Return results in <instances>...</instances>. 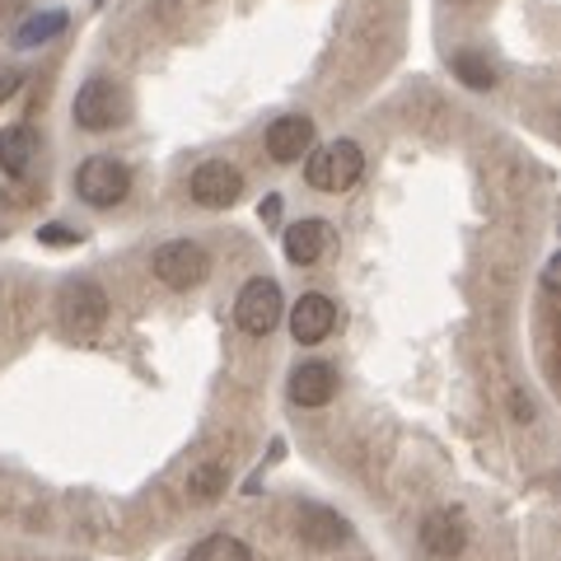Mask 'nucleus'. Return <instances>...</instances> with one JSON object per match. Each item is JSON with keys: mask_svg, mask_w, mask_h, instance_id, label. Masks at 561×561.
<instances>
[{"mask_svg": "<svg viewBox=\"0 0 561 561\" xmlns=\"http://www.w3.org/2000/svg\"><path fill=\"white\" fill-rule=\"evenodd\" d=\"M360 173H365V154L356 140H328V146L309 150L305 160V179L313 192H346L360 183Z\"/></svg>", "mask_w": 561, "mask_h": 561, "instance_id": "obj_1", "label": "nucleus"}, {"mask_svg": "<svg viewBox=\"0 0 561 561\" xmlns=\"http://www.w3.org/2000/svg\"><path fill=\"white\" fill-rule=\"evenodd\" d=\"M131 192V169L113 160V154H90L76 169V197L90 206H117Z\"/></svg>", "mask_w": 561, "mask_h": 561, "instance_id": "obj_2", "label": "nucleus"}, {"mask_svg": "<svg viewBox=\"0 0 561 561\" xmlns=\"http://www.w3.org/2000/svg\"><path fill=\"white\" fill-rule=\"evenodd\" d=\"M154 276L173 290H197L210 276V257L197 239H169L154 249Z\"/></svg>", "mask_w": 561, "mask_h": 561, "instance_id": "obj_3", "label": "nucleus"}, {"mask_svg": "<svg viewBox=\"0 0 561 561\" xmlns=\"http://www.w3.org/2000/svg\"><path fill=\"white\" fill-rule=\"evenodd\" d=\"M57 319L66 332H76V337H94V332L108 323V295H103L94 280H70L57 300Z\"/></svg>", "mask_w": 561, "mask_h": 561, "instance_id": "obj_4", "label": "nucleus"}, {"mask_svg": "<svg viewBox=\"0 0 561 561\" xmlns=\"http://www.w3.org/2000/svg\"><path fill=\"white\" fill-rule=\"evenodd\" d=\"M70 113H76V127H84V131H108V127H117V122L127 117V94H122L113 80H103V76L84 80L76 103H70Z\"/></svg>", "mask_w": 561, "mask_h": 561, "instance_id": "obj_5", "label": "nucleus"}, {"mask_svg": "<svg viewBox=\"0 0 561 561\" xmlns=\"http://www.w3.org/2000/svg\"><path fill=\"white\" fill-rule=\"evenodd\" d=\"M234 323L249 332V337H267V332L280 323V286L272 276H253L249 286L239 290Z\"/></svg>", "mask_w": 561, "mask_h": 561, "instance_id": "obj_6", "label": "nucleus"}, {"mask_svg": "<svg viewBox=\"0 0 561 561\" xmlns=\"http://www.w3.org/2000/svg\"><path fill=\"white\" fill-rule=\"evenodd\" d=\"M187 192H192V202H197V206H206V210H225V206H234V202H239L243 173H239L230 160H206V164L192 169Z\"/></svg>", "mask_w": 561, "mask_h": 561, "instance_id": "obj_7", "label": "nucleus"}, {"mask_svg": "<svg viewBox=\"0 0 561 561\" xmlns=\"http://www.w3.org/2000/svg\"><path fill=\"white\" fill-rule=\"evenodd\" d=\"M262 140H267V154L276 164H300L305 154L313 150V117H305V113L276 117Z\"/></svg>", "mask_w": 561, "mask_h": 561, "instance_id": "obj_8", "label": "nucleus"}, {"mask_svg": "<svg viewBox=\"0 0 561 561\" xmlns=\"http://www.w3.org/2000/svg\"><path fill=\"white\" fill-rule=\"evenodd\" d=\"M286 393L295 408H328L332 393H337V370H332L328 360H300L290 370Z\"/></svg>", "mask_w": 561, "mask_h": 561, "instance_id": "obj_9", "label": "nucleus"}, {"mask_svg": "<svg viewBox=\"0 0 561 561\" xmlns=\"http://www.w3.org/2000/svg\"><path fill=\"white\" fill-rule=\"evenodd\" d=\"M421 548L440 561H454L463 548H468V524L459 511H431L421 519Z\"/></svg>", "mask_w": 561, "mask_h": 561, "instance_id": "obj_10", "label": "nucleus"}, {"mask_svg": "<svg viewBox=\"0 0 561 561\" xmlns=\"http://www.w3.org/2000/svg\"><path fill=\"white\" fill-rule=\"evenodd\" d=\"M332 243H337V230L328 220H295L286 239H280V249H286L295 267H313L323 253H332Z\"/></svg>", "mask_w": 561, "mask_h": 561, "instance_id": "obj_11", "label": "nucleus"}, {"mask_svg": "<svg viewBox=\"0 0 561 561\" xmlns=\"http://www.w3.org/2000/svg\"><path fill=\"white\" fill-rule=\"evenodd\" d=\"M332 328H337V305L328 295H300V305L290 309V337L300 346H319Z\"/></svg>", "mask_w": 561, "mask_h": 561, "instance_id": "obj_12", "label": "nucleus"}, {"mask_svg": "<svg viewBox=\"0 0 561 561\" xmlns=\"http://www.w3.org/2000/svg\"><path fill=\"white\" fill-rule=\"evenodd\" d=\"M295 529H300V538L309 542V548H337V542H346L351 534V524L337 515V511H328V505H300V515H295Z\"/></svg>", "mask_w": 561, "mask_h": 561, "instance_id": "obj_13", "label": "nucleus"}, {"mask_svg": "<svg viewBox=\"0 0 561 561\" xmlns=\"http://www.w3.org/2000/svg\"><path fill=\"white\" fill-rule=\"evenodd\" d=\"M33 150H38L33 127H5L0 131V169H5L10 179H24L28 164H33Z\"/></svg>", "mask_w": 561, "mask_h": 561, "instance_id": "obj_14", "label": "nucleus"}, {"mask_svg": "<svg viewBox=\"0 0 561 561\" xmlns=\"http://www.w3.org/2000/svg\"><path fill=\"white\" fill-rule=\"evenodd\" d=\"M66 28V14L61 10H43V14H24L20 20V33H14V47H43V43H51L57 33Z\"/></svg>", "mask_w": 561, "mask_h": 561, "instance_id": "obj_15", "label": "nucleus"}, {"mask_svg": "<svg viewBox=\"0 0 561 561\" xmlns=\"http://www.w3.org/2000/svg\"><path fill=\"white\" fill-rule=\"evenodd\" d=\"M187 561H253V552H249V542H239L230 534H210L187 552Z\"/></svg>", "mask_w": 561, "mask_h": 561, "instance_id": "obj_16", "label": "nucleus"}, {"mask_svg": "<svg viewBox=\"0 0 561 561\" xmlns=\"http://www.w3.org/2000/svg\"><path fill=\"white\" fill-rule=\"evenodd\" d=\"M454 76H459L468 90H491V84H496V70H491V61L478 57V51H463V57H454Z\"/></svg>", "mask_w": 561, "mask_h": 561, "instance_id": "obj_17", "label": "nucleus"}, {"mask_svg": "<svg viewBox=\"0 0 561 561\" xmlns=\"http://www.w3.org/2000/svg\"><path fill=\"white\" fill-rule=\"evenodd\" d=\"M220 491H225V463H202L187 478V496L192 501H216Z\"/></svg>", "mask_w": 561, "mask_h": 561, "instance_id": "obj_18", "label": "nucleus"}, {"mask_svg": "<svg viewBox=\"0 0 561 561\" xmlns=\"http://www.w3.org/2000/svg\"><path fill=\"white\" fill-rule=\"evenodd\" d=\"M24 20V0H0V28L20 24Z\"/></svg>", "mask_w": 561, "mask_h": 561, "instance_id": "obj_19", "label": "nucleus"}, {"mask_svg": "<svg viewBox=\"0 0 561 561\" xmlns=\"http://www.w3.org/2000/svg\"><path fill=\"white\" fill-rule=\"evenodd\" d=\"M14 90H20V70H14V66H0V103H5Z\"/></svg>", "mask_w": 561, "mask_h": 561, "instance_id": "obj_20", "label": "nucleus"}, {"mask_svg": "<svg viewBox=\"0 0 561 561\" xmlns=\"http://www.w3.org/2000/svg\"><path fill=\"white\" fill-rule=\"evenodd\" d=\"M43 239H51V243H61V239H70V243H76L80 234H76V230H61V225H51V230H43Z\"/></svg>", "mask_w": 561, "mask_h": 561, "instance_id": "obj_21", "label": "nucleus"}, {"mask_svg": "<svg viewBox=\"0 0 561 561\" xmlns=\"http://www.w3.org/2000/svg\"><path fill=\"white\" fill-rule=\"evenodd\" d=\"M257 216H262V220H276V216H280V197H267V202H262Z\"/></svg>", "mask_w": 561, "mask_h": 561, "instance_id": "obj_22", "label": "nucleus"}, {"mask_svg": "<svg viewBox=\"0 0 561 561\" xmlns=\"http://www.w3.org/2000/svg\"><path fill=\"white\" fill-rule=\"evenodd\" d=\"M5 210H10V206H5V197H0V234H5Z\"/></svg>", "mask_w": 561, "mask_h": 561, "instance_id": "obj_23", "label": "nucleus"}, {"mask_svg": "<svg viewBox=\"0 0 561 561\" xmlns=\"http://www.w3.org/2000/svg\"><path fill=\"white\" fill-rule=\"evenodd\" d=\"M94 5H103V0H94Z\"/></svg>", "mask_w": 561, "mask_h": 561, "instance_id": "obj_24", "label": "nucleus"}]
</instances>
